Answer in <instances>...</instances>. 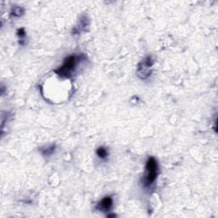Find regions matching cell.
Listing matches in <instances>:
<instances>
[{
    "label": "cell",
    "instance_id": "obj_1",
    "mask_svg": "<svg viewBox=\"0 0 218 218\" xmlns=\"http://www.w3.org/2000/svg\"><path fill=\"white\" fill-rule=\"evenodd\" d=\"M83 55H71L68 56L65 60L63 64L58 69H56L55 72L61 77L69 78L72 75V73L74 72L76 68L78 66V64L83 60Z\"/></svg>",
    "mask_w": 218,
    "mask_h": 218
},
{
    "label": "cell",
    "instance_id": "obj_10",
    "mask_svg": "<svg viewBox=\"0 0 218 218\" xmlns=\"http://www.w3.org/2000/svg\"><path fill=\"white\" fill-rule=\"evenodd\" d=\"M107 217H116V215H108Z\"/></svg>",
    "mask_w": 218,
    "mask_h": 218
},
{
    "label": "cell",
    "instance_id": "obj_9",
    "mask_svg": "<svg viewBox=\"0 0 218 218\" xmlns=\"http://www.w3.org/2000/svg\"><path fill=\"white\" fill-rule=\"evenodd\" d=\"M25 34H26V32H25L24 28H21V29H19V30L17 31V35H18L19 37H21V38L25 37Z\"/></svg>",
    "mask_w": 218,
    "mask_h": 218
},
{
    "label": "cell",
    "instance_id": "obj_3",
    "mask_svg": "<svg viewBox=\"0 0 218 218\" xmlns=\"http://www.w3.org/2000/svg\"><path fill=\"white\" fill-rule=\"evenodd\" d=\"M153 63H154V60L152 56H147L145 59H143L138 66V71H137L138 76L143 79L147 78L151 74V71L149 70V68L153 65Z\"/></svg>",
    "mask_w": 218,
    "mask_h": 218
},
{
    "label": "cell",
    "instance_id": "obj_4",
    "mask_svg": "<svg viewBox=\"0 0 218 218\" xmlns=\"http://www.w3.org/2000/svg\"><path fill=\"white\" fill-rule=\"evenodd\" d=\"M113 198L111 196H106L102 199L96 205V209L100 211H109L113 206Z\"/></svg>",
    "mask_w": 218,
    "mask_h": 218
},
{
    "label": "cell",
    "instance_id": "obj_5",
    "mask_svg": "<svg viewBox=\"0 0 218 218\" xmlns=\"http://www.w3.org/2000/svg\"><path fill=\"white\" fill-rule=\"evenodd\" d=\"M55 145H51V146H50L48 147L41 148V153L45 156H50L55 152Z\"/></svg>",
    "mask_w": 218,
    "mask_h": 218
},
{
    "label": "cell",
    "instance_id": "obj_7",
    "mask_svg": "<svg viewBox=\"0 0 218 218\" xmlns=\"http://www.w3.org/2000/svg\"><path fill=\"white\" fill-rule=\"evenodd\" d=\"M96 153H97L98 157H99L100 158H106V156H107V154H108L107 150L104 147H101L97 148V150H96Z\"/></svg>",
    "mask_w": 218,
    "mask_h": 218
},
{
    "label": "cell",
    "instance_id": "obj_8",
    "mask_svg": "<svg viewBox=\"0 0 218 218\" xmlns=\"http://www.w3.org/2000/svg\"><path fill=\"white\" fill-rule=\"evenodd\" d=\"M11 13H12V15H16V16H21L24 13V9L21 7H14L12 9Z\"/></svg>",
    "mask_w": 218,
    "mask_h": 218
},
{
    "label": "cell",
    "instance_id": "obj_2",
    "mask_svg": "<svg viewBox=\"0 0 218 218\" xmlns=\"http://www.w3.org/2000/svg\"><path fill=\"white\" fill-rule=\"evenodd\" d=\"M158 176V162L153 157H149L146 163V175L143 179L144 187L149 188Z\"/></svg>",
    "mask_w": 218,
    "mask_h": 218
},
{
    "label": "cell",
    "instance_id": "obj_6",
    "mask_svg": "<svg viewBox=\"0 0 218 218\" xmlns=\"http://www.w3.org/2000/svg\"><path fill=\"white\" fill-rule=\"evenodd\" d=\"M89 26V22H88V19L86 17H82V20L80 21V22L78 24V27H76V29L78 28V31H83L84 28H86L87 27Z\"/></svg>",
    "mask_w": 218,
    "mask_h": 218
}]
</instances>
